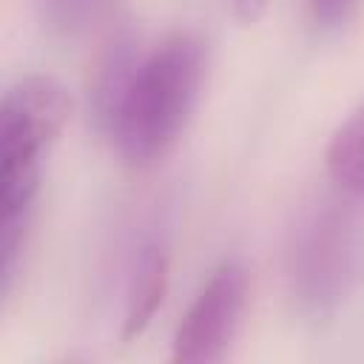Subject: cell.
<instances>
[{"label":"cell","instance_id":"6da1fadb","mask_svg":"<svg viewBox=\"0 0 364 364\" xmlns=\"http://www.w3.org/2000/svg\"><path fill=\"white\" fill-rule=\"evenodd\" d=\"M208 71V48L193 31H173L139 51L122 37L102 54L91 100L100 128L131 165L162 159L182 136Z\"/></svg>","mask_w":364,"mask_h":364},{"label":"cell","instance_id":"8992f818","mask_svg":"<svg viewBox=\"0 0 364 364\" xmlns=\"http://www.w3.org/2000/svg\"><path fill=\"white\" fill-rule=\"evenodd\" d=\"M324 165L330 179L350 196L364 199V100L333 131Z\"/></svg>","mask_w":364,"mask_h":364},{"label":"cell","instance_id":"52a82bcc","mask_svg":"<svg viewBox=\"0 0 364 364\" xmlns=\"http://www.w3.org/2000/svg\"><path fill=\"white\" fill-rule=\"evenodd\" d=\"M102 6L105 0H43L46 20L63 34L82 31L102 11Z\"/></svg>","mask_w":364,"mask_h":364},{"label":"cell","instance_id":"7a4b0ae2","mask_svg":"<svg viewBox=\"0 0 364 364\" xmlns=\"http://www.w3.org/2000/svg\"><path fill=\"white\" fill-rule=\"evenodd\" d=\"M71 111L68 91L46 74L11 82L0 102V287L11 290L28 245L48 148Z\"/></svg>","mask_w":364,"mask_h":364},{"label":"cell","instance_id":"277c9868","mask_svg":"<svg viewBox=\"0 0 364 364\" xmlns=\"http://www.w3.org/2000/svg\"><path fill=\"white\" fill-rule=\"evenodd\" d=\"M247 301V270L228 259L199 287L173 333V358L210 364L225 358Z\"/></svg>","mask_w":364,"mask_h":364},{"label":"cell","instance_id":"3957f363","mask_svg":"<svg viewBox=\"0 0 364 364\" xmlns=\"http://www.w3.org/2000/svg\"><path fill=\"white\" fill-rule=\"evenodd\" d=\"M284 279L299 310L336 313L364 279V219L336 199L307 205L287 233Z\"/></svg>","mask_w":364,"mask_h":364},{"label":"cell","instance_id":"ba28073f","mask_svg":"<svg viewBox=\"0 0 364 364\" xmlns=\"http://www.w3.org/2000/svg\"><path fill=\"white\" fill-rule=\"evenodd\" d=\"M304 9L318 28L336 31L344 23H350V17L358 9V0H304Z\"/></svg>","mask_w":364,"mask_h":364},{"label":"cell","instance_id":"5b68a950","mask_svg":"<svg viewBox=\"0 0 364 364\" xmlns=\"http://www.w3.org/2000/svg\"><path fill=\"white\" fill-rule=\"evenodd\" d=\"M168 282H171V256L165 242L159 239L142 242L131 262L128 287H125V316H122L125 338L139 336L151 324V318L162 307Z\"/></svg>","mask_w":364,"mask_h":364}]
</instances>
